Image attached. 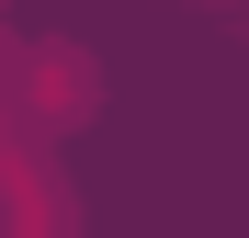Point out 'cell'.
I'll return each instance as SVG.
<instances>
[{
	"instance_id": "cell-1",
	"label": "cell",
	"mask_w": 249,
	"mask_h": 238,
	"mask_svg": "<svg viewBox=\"0 0 249 238\" xmlns=\"http://www.w3.org/2000/svg\"><path fill=\"white\" fill-rule=\"evenodd\" d=\"M23 68H12V102H23V125L34 136H68L79 113L102 102V68H91V46H68V34H46V46H12Z\"/></svg>"
}]
</instances>
